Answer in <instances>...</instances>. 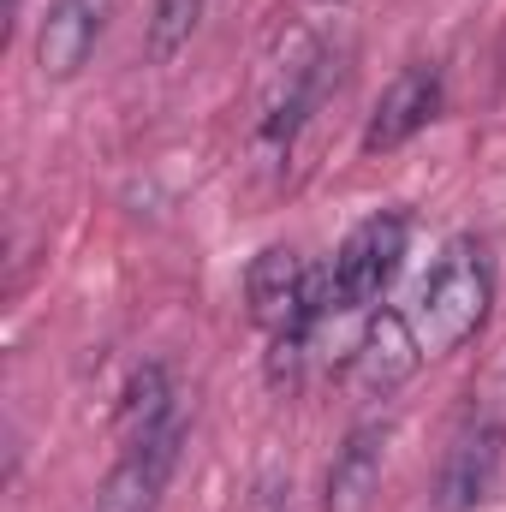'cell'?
<instances>
[{
	"instance_id": "obj_4",
	"label": "cell",
	"mask_w": 506,
	"mask_h": 512,
	"mask_svg": "<svg viewBox=\"0 0 506 512\" xmlns=\"http://www.w3.org/2000/svg\"><path fill=\"white\" fill-rule=\"evenodd\" d=\"M501 453H506V429L495 417H477L471 429L453 435L441 471H435V512H477L489 501L495 477H501Z\"/></svg>"
},
{
	"instance_id": "obj_9",
	"label": "cell",
	"mask_w": 506,
	"mask_h": 512,
	"mask_svg": "<svg viewBox=\"0 0 506 512\" xmlns=\"http://www.w3.org/2000/svg\"><path fill=\"white\" fill-rule=\"evenodd\" d=\"M381 459H387V429L364 423L346 435V447L328 465V489H322V512H364L381 483Z\"/></svg>"
},
{
	"instance_id": "obj_12",
	"label": "cell",
	"mask_w": 506,
	"mask_h": 512,
	"mask_svg": "<svg viewBox=\"0 0 506 512\" xmlns=\"http://www.w3.org/2000/svg\"><path fill=\"white\" fill-rule=\"evenodd\" d=\"M316 328H280L268 346V387H298L304 382V358H310Z\"/></svg>"
},
{
	"instance_id": "obj_13",
	"label": "cell",
	"mask_w": 506,
	"mask_h": 512,
	"mask_svg": "<svg viewBox=\"0 0 506 512\" xmlns=\"http://www.w3.org/2000/svg\"><path fill=\"white\" fill-rule=\"evenodd\" d=\"M328 6H334V0H328Z\"/></svg>"
},
{
	"instance_id": "obj_7",
	"label": "cell",
	"mask_w": 506,
	"mask_h": 512,
	"mask_svg": "<svg viewBox=\"0 0 506 512\" xmlns=\"http://www.w3.org/2000/svg\"><path fill=\"white\" fill-rule=\"evenodd\" d=\"M102 30H108V0H54L48 18H42V30H36V66H42V78H54V84L78 78L90 66V54H96Z\"/></svg>"
},
{
	"instance_id": "obj_1",
	"label": "cell",
	"mask_w": 506,
	"mask_h": 512,
	"mask_svg": "<svg viewBox=\"0 0 506 512\" xmlns=\"http://www.w3.org/2000/svg\"><path fill=\"white\" fill-rule=\"evenodd\" d=\"M489 298H495V274H489V256L471 239H453L447 256L435 262V274L423 280V298H417V340L429 358H447L459 352L483 316H489Z\"/></svg>"
},
{
	"instance_id": "obj_5",
	"label": "cell",
	"mask_w": 506,
	"mask_h": 512,
	"mask_svg": "<svg viewBox=\"0 0 506 512\" xmlns=\"http://www.w3.org/2000/svg\"><path fill=\"white\" fill-rule=\"evenodd\" d=\"M179 441H185L179 417H167L161 429H149L143 441H131L126 459L114 465V477L96 495V512H155L161 507V489H167V477L179 465Z\"/></svg>"
},
{
	"instance_id": "obj_3",
	"label": "cell",
	"mask_w": 506,
	"mask_h": 512,
	"mask_svg": "<svg viewBox=\"0 0 506 512\" xmlns=\"http://www.w3.org/2000/svg\"><path fill=\"white\" fill-rule=\"evenodd\" d=\"M399 256H405V215H370L328 268V298L334 310H364L370 298H381V286L399 274Z\"/></svg>"
},
{
	"instance_id": "obj_10",
	"label": "cell",
	"mask_w": 506,
	"mask_h": 512,
	"mask_svg": "<svg viewBox=\"0 0 506 512\" xmlns=\"http://www.w3.org/2000/svg\"><path fill=\"white\" fill-rule=\"evenodd\" d=\"M167 417H173V387H167V370H161V364L131 370L126 399H120V429H126V447H131V441H143L149 429H161Z\"/></svg>"
},
{
	"instance_id": "obj_6",
	"label": "cell",
	"mask_w": 506,
	"mask_h": 512,
	"mask_svg": "<svg viewBox=\"0 0 506 512\" xmlns=\"http://www.w3.org/2000/svg\"><path fill=\"white\" fill-rule=\"evenodd\" d=\"M435 114H441V66L417 60V66H405V72L381 90L376 114H370V126H364V155H387V149L411 143Z\"/></svg>"
},
{
	"instance_id": "obj_8",
	"label": "cell",
	"mask_w": 506,
	"mask_h": 512,
	"mask_svg": "<svg viewBox=\"0 0 506 512\" xmlns=\"http://www.w3.org/2000/svg\"><path fill=\"white\" fill-rule=\"evenodd\" d=\"M423 364V340L417 328L399 316V310H370L364 334H358V352H352V376L364 393H393L417 376Z\"/></svg>"
},
{
	"instance_id": "obj_11",
	"label": "cell",
	"mask_w": 506,
	"mask_h": 512,
	"mask_svg": "<svg viewBox=\"0 0 506 512\" xmlns=\"http://www.w3.org/2000/svg\"><path fill=\"white\" fill-rule=\"evenodd\" d=\"M203 12H209V0H155V6H149V24H143V54H149L155 66L179 60V48L197 36Z\"/></svg>"
},
{
	"instance_id": "obj_2",
	"label": "cell",
	"mask_w": 506,
	"mask_h": 512,
	"mask_svg": "<svg viewBox=\"0 0 506 512\" xmlns=\"http://www.w3.org/2000/svg\"><path fill=\"white\" fill-rule=\"evenodd\" d=\"M328 78H334L328 48L316 36H292V54L274 66L268 96H262V126H256V137H262L268 155H286L292 149V137L304 131V120L316 114V102L328 96Z\"/></svg>"
}]
</instances>
